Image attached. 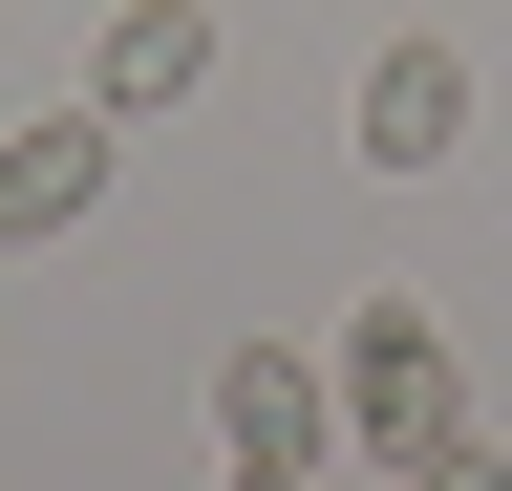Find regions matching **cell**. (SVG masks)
Here are the masks:
<instances>
[{
    "mask_svg": "<svg viewBox=\"0 0 512 491\" xmlns=\"http://www.w3.org/2000/svg\"><path fill=\"white\" fill-rule=\"evenodd\" d=\"M342 449H363V470H406V491H512V449L470 427L427 299H342Z\"/></svg>",
    "mask_w": 512,
    "mask_h": 491,
    "instance_id": "6da1fadb",
    "label": "cell"
},
{
    "mask_svg": "<svg viewBox=\"0 0 512 491\" xmlns=\"http://www.w3.org/2000/svg\"><path fill=\"white\" fill-rule=\"evenodd\" d=\"M214 470H235V491H320V470H342V363L235 342V363H214Z\"/></svg>",
    "mask_w": 512,
    "mask_h": 491,
    "instance_id": "7a4b0ae2",
    "label": "cell"
},
{
    "mask_svg": "<svg viewBox=\"0 0 512 491\" xmlns=\"http://www.w3.org/2000/svg\"><path fill=\"white\" fill-rule=\"evenodd\" d=\"M107 171H128V107H22L0 129V235H86Z\"/></svg>",
    "mask_w": 512,
    "mask_h": 491,
    "instance_id": "3957f363",
    "label": "cell"
},
{
    "mask_svg": "<svg viewBox=\"0 0 512 491\" xmlns=\"http://www.w3.org/2000/svg\"><path fill=\"white\" fill-rule=\"evenodd\" d=\"M448 150H470V43H384V65H363V171H448Z\"/></svg>",
    "mask_w": 512,
    "mask_h": 491,
    "instance_id": "277c9868",
    "label": "cell"
},
{
    "mask_svg": "<svg viewBox=\"0 0 512 491\" xmlns=\"http://www.w3.org/2000/svg\"><path fill=\"white\" fill-rule=\"evenodd\" d=\"M192 86H214V0H107L86 107H128V129H150V107H192Z\"/></svg>",
    "mask_w": 512,
    "mask_h": 491,
    "instance_id": "5b68a950",
    "label": "cell"
}]
</instances>
